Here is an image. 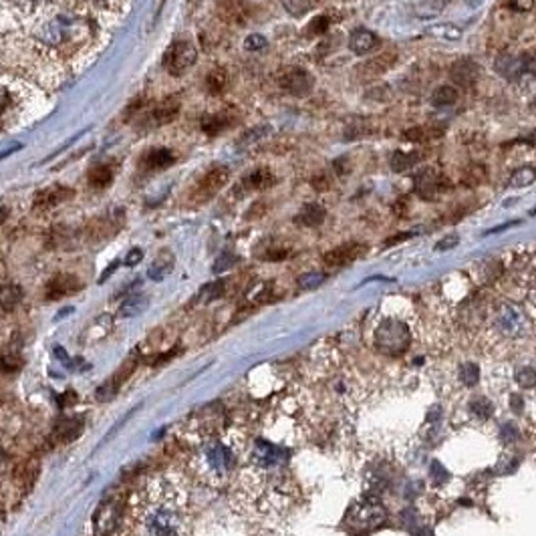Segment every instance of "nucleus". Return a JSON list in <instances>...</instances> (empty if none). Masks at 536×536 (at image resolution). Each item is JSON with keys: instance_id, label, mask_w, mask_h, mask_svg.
I'll return each mask as SVG.
<instances>
[{"instance_id": "obj_11", "label": "nucleus", "mask_w": 536, "mask_h": 536, "mask_svg": "<svg viewBox=\"0 0 536 536\" xmlns=\"http://www.w3.org/2000/svg\"><path fill=\"white\" fill-rule=\"evenodd\" d=\"M528 57L530 55H526V53H522V55L502 53L496 59V71L508 81H518L528 75Z\"/></svg>"}, {"instance_id": "obj_35", "label": "nucleus", "mask_w": 536, "mask_h": 536, "mask_svg": "<svg viewBox=\"0 0 536 536\" xmlns=\"http://www.w3.org/2000/svg\"><path fill=\"white\" fill-rule=\"evenodd\" d=\"M226 85H228V77H226V73H224V71L216 69V71H212V73L208 75L206 87L212 95H220V93L226 89Z\"/></svg>"}, {"instance_id": "obj_43", "label": "nucleus", "mask_w": 536, "mask_h": 536, "mask_svg": "<svg viewBox=\"0 0 536 536\" xmlns=\"http://www.w3.org/2000/svg\"><path fill=\"white\" fill-rule=\"evenodd\" d=\"M504 6L512 12H530L535 8V0H504Z\"/></svg>"}, {"instance_id": "obj_19", "label": "nucleus", "mask_w": 536, "mask_h": 536, "mask_svg": "<svg viewBox=\"0 0 536 536\" xmlns=\"http://www.w3.org/2000/svg\"><path fill=\"white\" fill-rule=\"evenodd\" d=\"M176 162L174 153L165 147H158V149H149L142 158V167H145L147 171H158V169H165Z\"/></svg>"}, {"instance_id": "obj_22", "label": "nucleus", "mask_w": 536, "mask_h": 536, "mask_svg": "<svg viewBox=\"0 0 536 536\" xmlns=\"http://www.w3.org/2000/svg\"><path fill=\"white\" fill-rule=\"evenodd\" d=\"M178 113H180V101H178V99H174V97H167V99H164L162 103L153 107V111H151V119H153V124L156 125L171 124V122L178 117Z\"/></svg>"}, {"instance_id": "obj_2", "label": "nucleus", "mask_w": 536, "mask_h": 536, "mask_svg": "<svg viewBox=\"0 0 536 536\" xmlns=\"http://www.w3.org/2000/svg\"><path fill=\"white\" fill-rule=\"evenodd\" d=\"M21 22L35 41L51 51L73 49L87 33L79 10L53 0H24L21 4Z\"/></svg>"}, {"instance_id": "obj_10", "label": "nucleus", "mask_w": 536, "mask_h": 536, "mask_svg": "<svg viewBox=\"0 0 536 536\" xmlns=\"http://www.w3.org/2000/svg\"><path fill=\"white\" fill-rule=\"evenodd\" d=\"M278 83H280V87H283L287 93L294 95V97H305V95H309L312 85H315L312 75H310L309 71L301 69V67H290L287 71H283L280 77H278Z\"/></svg>"}, {"instance_id": "obj_13", "label": "nucleus", "mask_w": 536, "mask_h": 536, "mask_svg": "<svg viewBox=\"0 0 536 536\" xmlns=\"http://www.w3.org/2000/svg\"><path fill=\"white\" fill-rule=\"evenodd\" d=\"M252 462L258 470H272V468H278L280 462H283V452L268 444L265 439H258L254 444V450H252Z\"/></svg>"}, {"instance_id": "obj_39", "label": "nucleus", "mask_w": 536, "mask_h": 536, "mask_svg": "<svg viewBox=\"0 0 536 536\" xmlns=\"http://www.w3.org/2000/svg\"><path fill=\"white\" fill-rule=\"evenodd\" d=\"M315 0H283V6L289 10L292 17H301L312 8Z\"/></svg>"}, {"instance_id": "obj_54", "label": "nucleus", "mask_w": 536, "mask_h": 536, "mask_svg": "<svg viewBox=\"0 0 536 536\" xmlns=\"http://www.w3.org/2000/svg\"><path fill=\"white\" fill-rule=\"evenodd\" d=\"M516 435H518V432H516V428L514 426H504V430H502V437H506V442H514L516 439Z\"/></svg>"}, {"instance_id": "obj_56", "label": "nucleus", "mask_w": 536, "mask_h": 536, "mask_svg": "<svg viewBox=\"0 0 536 536\" xmlns=\"http://www.w3.org/2000/svg\"><path fill=\"white\" fill-rule=\"evenodd\" d=\"M533 216H536V210H533Z\"/></svg>"}, {"instance_id": "obj_17", "label": "nucleus", "mask_w": 536, "mask_h": 536, "mask_svg": "<svg viewBox=\"0 0 536 536\" xmlns=\"http://www.w3.org/2000/svg\"><path fill=\"white\" fill-rule=\"evenodd\" d=\"M73 196V190L69 187H49V190H41L37 196H35V208L37 210H53L57 204L65 202L67 198Z\"/></svg>"}, {"instance_id": "obj_42", "label": "nucleus", "mask_w": 536, "mask_h": 536, "mask_svg": "<svg viewBox=\"0 0 536 536\" xmlns=\"http://www.w3.org/2000/svg\"><path fill=\"white\" fill-rule=\"evenodd\" d=\"M234 262H236V256H234V254H230V252H224V254H220V256H218V260L214 262L212 270H214L216 274L226 272L228 268L234 267Z\"/></svg>"}, {"instance_id": "obj_9", "label": "nucleus", "mask_w": 536, "mask_h": 536, "mask_svg": "<svg viewBox=\"0 0 536 536\" xmlns=\"http://www.w3.org/2000/svg\"><path fill=\"white\" fill-rule=\"evenodd\" d=\"M122 518V504L117 500L103 502L93 514V530L97 536H111Z\"/></svg>"}, {"instance_id": "obj_7", "label": "nucleus", "mask_w": 536, "mask_h": 536, "mask_svg": "<svg viewBox=\"0 0 536 536\" xmlns=\"http://www.w3.org/2000/svg\"><path fill=\"white\" fill-rule=\"evenodd\" d=\"M228 180H230V169H228L226 165H214L198 180V184H196L194 192H192V198L198 204H202V202H206L210 198H214L222 187L226 186Z\"/></svg>"}, {"instance_id": "obj_34", "label": "nucleus", "mask_w": 536, "mask_h": 536, "mask_svg": "<svg viewBox=\"0 0 536 536\" xmlns=\"http://www.w3.org/2000/svg\"><path fill=\"white\" fill-rule=\"evenodd\" d=\"M428 35L432 37H439V39H446V41H458L462 37V28L455 26V24H450V22H439V24H433L430 28H426Z\"/></svg>"}, {"instance_id": "obj_32", "label": "nucleus", "mask_w": 536, "mask_h": 536, "mask_svg": "<svg viewBox=\"0 0 536 536\" xmlns=\"http://www.w3.org/2000/svg\"><path fill=\"white\" fill-rule=\"evenodd\" d=\"M22 301V289L19 285H4L0 289V307L4 310H15Z\"/></svg>"}, {"instance_id": "obj_15", "label": "nucleus", "mask_w": 536, "mask_h": 536, "mask_svg": "<svg viewBox=\"0 0 536 536\" xmlns=\"http://www.w3.org/2000/svg\"><path fill=\"white\" fill-rule=\"evenodd\" d=\"M450 79H452L458 87H462V89L472 87V85H476V81L480 79V67H478V62L472 61V59H462V61L454 62L452 69H450Z\"/></svg>"}, {"instance_id": "obj_30", "label": "nucleus", "mask_w": 536, "mask_h": 536, "mask_svg": "<svg viewBox=\"0 0 536 536\" xmlns=\"http://www.w3.org/2000/svg\"><path fill=\"white\" fill-rule=\"evenodd\" d=\"M395 61V53H383L379 57H375L371 61H367V65L363 67V73L367 75V79H373L377 75H381L383 71H387Z\"/></svg>"}, {"instance_id": "obj_6", "label": "nucleus", "mask_w": 536, "mask_h": 536, "mask_svg": "<svg viewBox=\"0 0 536 536\" xmlns=\"http://www.w3.org/2000/svg\"><path fill=\"white\" fill-rule=\"evenodd\" d=\"M196 59H198L196 47L190 41H178L167 49L164 57V67L169 75L180 77L196 65Z\"/></svg>"}, {"instance_id": "obj_20", "label": "nucleus", "mask_w": 536, "mask_h": 536, "mask_svg": "<svg viewBox=\"0 0 536 536\" xmlns=\"http://www.w3.org/2000/svg\"><path fill=\"white\" fill-rule=\"evenodd\" d=\"M274 182H276V178H274V174L270 169L258 167V169L250 171L246 178L242 180V187L250 190V192H262V190L274 186Z\"/></svg>"}, {"instance_id": "obj_3", "label": "nucleus", "mask_w": 536, "mask_h": 536, "mask_svg": "<svg viewBox=\"0 0 536 536\" xmlns=\"http://www.w3.org/2000/svg\"><path fill=\"white\" fill-rule=\"evenodd\" d=\"M236 450L230 442L220 437H206L198 446V452L192 458L194 474L208 484H222L228 474L234 470Z\"/></svg>"}, {"instance_id": "obj_14", "label": "nucleus", "mask_w": 536, "mask_h": 536, "mask_svg": "<svg viewBox=\"0 0 536 536\" xmlns=\"http://www.w3.org/2000/svg\"><path fill=\"white\" fill-rule=\"evenodd\" d=\"M81 280L73 274H57L55 278H51V283L47 285V290H44V296L49 301H57V299H62V296H71L75 294L77 290H81Z\"/></svg>"}, {"instance_id": "obj_28", "label": "nucleus", "mask_w": 536, "mask_h": 536, "mask_svg": "<svg viewBox=\"0 0 536 536\" xmlns=\"http://www.w3.org/2000/svg\"><path fill=\"white\" fill-rule=\"evenodd\" d=\"M419 158H421V153H419V151H401V149H397V151H393L392 160H390V165H392L393 171L401 174V171L412 169L413 165L419 162Z\"/></svg>"}, {"instance_id": "obj_53", "label": "nucleus", "mask_w": 536, "mask_h": 536, "mask_svg": "<svg viewBox=\"0 0 536 536\" xmlns=\"http://www.w3.org/2000/svg\"><path fill=\"white\" fill-rule=\"evenodd\" d=\"M458 244V236L455 234H450V236H446L444 240H439L437 244H435V250H450V248H454Z\"/></svg>"}, {"instance_id": "obj_1", "label": "nucleus", "mask_w": 536, "mask_h": 536, "mask_svg": "<svg viewBox=\"0 0 536 536\" xmlns=\"http://www.w3.org/2000/svg\"><path fill=\"white\" fill-rule=\"evenodd\" d=\"M186 502L178 484L165 478L149 482L133 510V536H190Z\"/></svg>"}, {"instance_id": "obj_45", "label": "nucleus", "mask_w": 536, "mask_h": 536, "mask_svg": "<svg viewBox=\"0 0 536 536\" xmlns=\"http://www.w3.org/2000/svg\"><path fill=\"white\" fill-rule=\"evenodd\" d=\"M460 379H462L466 385H474L476 381H478V367L472 365V363L462 365V369H460Z\"/></svg>"}, {"instance_id": "obj_5", "label": "nucleus", "mask_w": 536, "mask_h": 536, "mask_svg": "<svg viewBox=\"0 0 536 536\" xmlns=\"http://www.w3.org/2000/svg\"><path fill=\"white\" fill-rule=\"evenodd\" d=\"M494 327L504 339H518L528 329V321L518 307L504 303L496 312Z\"/></svg>"}, {"instance_id": "obj_55", "label": "nucleus", "mask_w": 536, "mask_h": 536, "mask_svg": "<svg viewBox=\"0 0 536 536\" xmlns=\"http://www.w3.org/2000/svg\"><path fill=\"white\" fill-rule=\"evenodd\" d=\"M6 218H8V210L0 206V224H4V220H6Z\"/></svg>"}, {"instance_id": "obj_41", "label": "nucleus", "mask_w": 536, "mask_h": 536, "mask_svg": "<svg viewBox=\"0 0 536 536\" xmlns=\"http://www.w3.org/2000/svg\"><path fill=\"white\" fill-rule=\"evenodd\" d=\"M516 381L520 383V387L530 390V387H535L536 385V371L533 367H522V369H518V373H516Z\"/></svg>"}, {"instance_id": "obj_51", "label": "nucleus", "mask_w": 536, "mask_h": 536, "mask_svg": "<svg viewBox=\"0 0 536 536\" xmlns=\"http://www.w3.org/2000/svg\"><path fill=\"white\" fill-rule=\"evenodd\" d=\"M310 184H312V187H315L317 192H327V190L330 187V180L325 176V174H319V176H315V178H312V182H310Z\"/></svg>"}, {"instance_id": "obj_23", "label": "nucleus", "mask_w": 536, "mask_h": 536, "mask_svg": "<svg viewBox=\"0 0 536 536\" xmlns=\"http://www.w3.org/2000/svg\"><path fill=\"white\" fill-rule=\"evenodd\" d=\"M325 216H327V212H325V208L323 206H319V204H307V206L301 208V212L296 214L294 222L301 224V226L317 228L325 222Z\"/></svg>"}, {"instance_id": "obj_49", "label": "nucleus", "mask_w": 536, "mask_h": 536, "mask_svg": "<svg viewBox=\"0 0 536 536\" xmlns=\"http://www.w3.org/2000/svg\"><path fill=\"white\" fill-rule=\"evenodd\" d=\"M0 369L6 373L17 371V369H21V359L19 357H2L0 359Z\"/></svg>"}, {"instance_id": "obj_12", "label": "nucleus", "mask_w": 536, "mask_h": 536, "mask_svg": "<svg viewBox=\"0 0 536 536\" xmlns=\"http://www.w3.org/2000/svg\"><path fill=\"white\" fill-rule=\"evenodd\" d=\"M367 246L365 244H359V242H347V244H341V246L333 248L329 252H325L323 260L327 267H343V265H351L353 260L361 258L365 254Z\"/></svg>"}, {"instance_id": "obj_18", "label": "nucleus", "mask_w": 536, "mask_h": 536, "mask_svg": "<svg viewBox=\"0 0 536 536\" xmlns=\"http://www.w3.org/2000/svg\"><path fill=\"white\" fill-rule=\"evenodd\" d=\"M131 371H133V363H131L129 367L124 365V367L115 373V375H111V379H107L103 385L95 392L97 401H109V399H113V397H115V393H117V390L122 387V383H124L125 379L129 377V373Z\"/></svg>"}, {"instance_id": "obj_48", "label": "nucleus", "mask_w": 536, "mask_h": 536, "mask_svg": "<svg viewBox=\"0 0 536 536\" xmlns=\"http://www.w3.org/2000/svg\"><path fill=\"white\" fill-rule=\"evenodd\" d=\"M268 44V41L262 35H248L244 39V49L246 51H262Z\"/></svg>"}, {"instance_id": "obj_8", "label": "nucleus", "mask_w": 536, "mask_h": 536, "mask_svg": "<svg viewBox=\"0 0 536 536\" xmlns=\"http://www.w3.org/2000/svg\"><path fill=\"white\" fill-rule=\"evenodd\" d=\"M448 186H450L448 180L442 174H437L433 167H424L413 176V192L428 202H435Z\"/></svg>"}, {"instance_id": "obj_16", "label": "nucleus", "mask_w": 536, "mask_h": 536, "mask_svg": "<svg viewBox=\"0 0 536 536\" xmlns=\"http://www.w3.org/2000/svg\"><path fill=\"white\" fill-rule=\"evenodd\" d=\"M381 44L379 37H375L371 31L367 28H355L349 37V49L355 55H369L371 51H375Z\"/></svg>"}, {"instance_id": "obj_46", "label": "nucleus", "mask_w": 536, "mask_h": 536, "mask_svg": "<svg viewBox=\"0 0 536 536\" xmlns=\"http://www.w3.org/2000/svg\"><path fill=\"white\" fill-rule=\"evenodd\" d=\"M222 292H224V283H222V280L212 283V285H208V287H204V290H202V301H214V299H218Z\"/></svg>"}, {"instance_id": "obj_25", "label": "nucleus", "mask_w": 536, "mask_h": 536, "mask_svg": "<svg viewBox=\"0 0 536 536\" xmlns=\"http://www.w3.org/2000/svg\"><path fill=\"white\" fill-rule=\"evenodd\" d=\"M147 307H149V296L144 292H135L122 303L119 315L122 317H135V315H142Z\"/></svg>"}, {"instance_id": "obj_4", "label": "nucleus", "mask_w": 536, "mask_h": 536, "mask_svg": "<svg viewBox=\"0 0 536 536\" xmlns=\"http://www.w3.org/2000/svg\"><path fill=\"white\" fill-rule=\"evenodd\" d=\"M385 520V510L379 506L375 500H365L359 504H353L349 512L345 516V526L357 533V535H367L375 528H379Z\"/></svg>"}, {"instance_id": "obj_47", "label": "nucleus", "mask_w": 536, "mask_h": 536, "mask_svg": "<svg viewBox=\"0 0 536 536\" xmlns=\"http://www.w3.org/2000/svg\"><path fill=\"white\" fill-rule=\"evenodd\" d=\"M472 412H474L476 415H480L482 419H486V417L492 415V405H490V401H486L484 397H480V399L472 401Z\"/></svg>"}, {"instance_id": "obj_31", "label": "nucleus", "mask_w": 536, "mask_h": 536, "mask_svg": "<svg viewBox=\"0 0 536 536\" xmlns=\"http://www.w3.org/2000/svg\"><path fill=\"white\" fill-rule=\"evenodd\" d=\"M536 182V167L533 165H520L518 169L512 171L510 180H508V187H526Z\"/></svg>"}, {"instance_id": "obj_26", "label": "nucleus", "mask_w": 536, "mask_h": 536, "mask_svg": "<svg viewBox=\"0 0 536 536\" xmlns=\"http://www.w3.org/2000/svg\"><path fill=\"white\" fill-rule=\"evenodd\" d=\"M454 0H419L415 6V17L417 19H433L439 12H444Z\"/></svg>"}, {"instance_id": "obj_24", "label": "nucleus", "mask_w": 536, "mask_h": 536, "mask_svg": "<svg viewBox=\"0 0 536 536\" xmlns=\"http://www.w3.org/2000/svg\"><path fill=\"white\" fill-rule=\"evenodd\" d=\"M458 99H460V89L458 87H454V85H439L437 89H433L430 103L433 107H437V109H444V107L455 105Z\"/></svg>"}, {"instance_id": "obj_52", "label": "nucleus", "mask_w": 536, "mask_h": 536, "mask_svg": "<svg viewBox=\"0 0 536 536\" xmlns=\"http://www.w3.org/2000/svg\"><path fill=\"white\" fill-rule=\"evenodd\" d=\"M333 167H335L337 176H347L351 169L349 158H337V160H335V164H333Z\"/></svg>"}, {"instance_id": "obj_38", "label": "nucleus", "mask_w": 536, "mask_h": 536, "mask_svg": "<svg viewBox=\"0 0 536 536\" xmlns=\"http://www.w3.org/2000/svg\"><path fill=\"white\" fill-rule=\"evenodd\" d=\"M433 135H437V133H432L430 127H419L417 125V127H412V129L403 131L401 140H408V142H413V144H424V142L432 140Z\"/></svg>"}, {"instance_id": "obj_33", "label": "nucleus", "mask_w": 536, "mask_h": 536, "mask_svg": "<svg viewBox=\"0 0 536 536\" xmlns=\"http://www.w3.org/2000/svg\"><path fill=\"white\" fill-rule=\"evenodd\" d=\"M113 182V169L109 165H95L91 171H89V184L91 187H97V190H103L109 184Z\"/></svg>"}, {"instance_id": "obj_29", "label": "nucleus", "mask_w": 536, "mask_h": 536, "mask_svg": "<svg viewBox=\"0 0 536 536\" xmlns=\"http://www.w3.org/2000/svg\"><path fill=\"white\" fill-rule=\"evenodd\" d=\"M171 268H174V256H171L169 252H164V254H160V256L153 260V265L147 270V276H149L151 280H164L165 276L171 272Z\"/></svg>"}, {"instance_id": "obj_27", "label": "nucleus", "mask_w": 536, "mask_h": 536, "mask_svg": "<svg viewBox=\"0 0 536 536\" xmlns=\"http://www.w3.org/2000/svg\"><path fill=\"white\" fill-rule=\"evenodd\" d=\"M15 109H17L15 91L8 85L0 83V125H4L10 115H15Z\"/></svg>"}, {"instance_id": "obj_44", "label": "nucleus", "mask_w": 536, "mask_h": 536, "mask_svg": "<svg viewBox=\"0 0 536 536\" xmlns=\"http://www.w3.org/2000/svg\"><path fill=\"white\" fill-rule=\"evenodd\" d=\"M268 294H270V285L268 283H258L254 289L248 292V299L256 301V303H262V301H267Z\"/></svg>"}, {"instance_id": "obj_40", "label": "nucleus", "mask_w": 536, "mask_h": 536, "mask_svg": "<svg viewBox=\"0 0 536 536\" xmlns=\"http://www.w3.org/2000/svg\"><path fill=\"white\" fill-rule=\"evenodd\" d=\"M330 26V17L329 15H319V17H315L312 21L307 24V33L309 35H323V33H327Z\"/></svg>"}, {"instance_id": "obj_21", "label": "nucleus", "mask_w": 536, "mask_h": 536, "mask_svg": "<svg viewBox=\"0 0 536 536\" xmlns=\"http://www.w3.org/2000/svg\"><path fill=\"white\" fill-rule=\"evenodd\" d=\"M234 124V115L232 111H218V113H208L202 117V129L208 135H218L220 131L228 129L230 125Z\"/></svg>"}, {"instance_id": "obj_50", "label": "nucleus", "mask_w": 536, "mask_h": 536, "mask_svg": "<svg viewBox=\"0 0 536 536\" xmlns=\"http://www.w3.org/2000/svg\"><path fill=\"white\" fill-rule=\"evenodd\" d=\"M142 258H144V250L142 248H131L127 252V256H125V265L127 267H135V265L142 262Z\"/></svg>"}, {"instance_id": "obj_57", "label": "nucleus", "mask_w": 536, "mask_h": 536, "mask_svg": "<svg viewBox=\"0 0 536 536\" xmlns=\"http://www.w3.org/2000/svg\"><path fill=\"white\" fill-rule=\"evenodd\" d=\"M535 103H536V101H535Z\"/></svg>"}, {"instance_id": "obj_36", "label": "nucleus", "mask_w": 536, "mask_h": 536, "mask_svg": "<svg viewBox=\"0 0 536 536\" xmlns=\"http://www.w3.org/2000/svg\"><path fill=\"white\" fill-rule=\"evenodd\" d=\"M81 433V421L79 419H65L59 424V428H57V435L65 439V442H71V439H75L77 435Z\"/></svg>"}, {"instance_id": "obj_37", "label": "nucleus", "mask_w": 536, "mask_h": 536, "mask_svg": "<svg viewBox=\"0 0 536 536\" xmlns=\"http://www.w3.org/2000/svg\"><path fill=\"white\" fill-rule=\"evenodd\" d=\"M327 274L325 272H319V270H312V272H305L299 276V287L303 290H312L317 287H321L325 283Z\"/></svg>"}]
</instances>
